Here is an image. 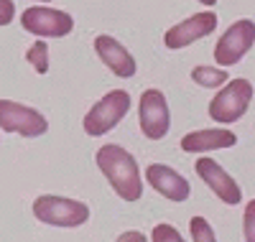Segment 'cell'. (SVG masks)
<instances>
[{
  "mask_svg": "<svg viewBox=\"0 0 255 242\" xmlns=\"http://www.w3.org/2000/svg\"><path fill=\"white\" fill-rule=\"evenodd\" d=\"M189 232H191V242H217L215 237V230H212V225L207 222L204 217H191L189 222Z\"/></svg>",
  "mask_w": 255,
  "mask_h": 242,
  "instance_id": "cell-16",
  "label": "cell"
},
{
  "mask_svg": "<svg viewBox=\"0 0 255 242\" xmlns=\"http://www.w3.org/2000/svg\"><path fill=\"white\" fill-rule=\"evenodd\" d=\"M26 61L36 69V74H46L49 72V43L46 41H33L26 51Z\"/></svg>",
  "mask_w": 255,
  "mask_h": 242,
  "instance_id": "cell-15",
  "label": "cell"
},
{
  "mask_svg": "<svg viewBox=\"0 0 255 242\" xmlns=\"http://www.w3.org/2000/svg\"><path fill=\"white\" fill-rule=\"evenodd\" d=\"M217 13H212V10H204V13H194V15H189L186 20H179L176 26H171L166 33H163V43H166V49H186L191 46L194 41L209 36L212 31L217 28Z\"/></svg>",
  "mask_w": 255,
  "mask_h": 242,
  "instance_id": "cell-9",
  "label": "cell"
},
{
  "mask_svg": "<svg viewBox=\"0 0 255 242\" xmlns=\"http://www.w3.org/2000/svg\"><path fill=\"white\" fill-rule=\"evenodd\" d=\"M36 3H41V5H44V3H49V0H36Z\"/></svg>",
  "mask_w": 255,
  "mask_h": 242,
  "instance_id": "cell-22",
  "label": "cell"
},
{
  "mask_svg": "<svg viewBox=\"0 0 255 242\" xmlns=\"http://www.w3.org/2000/svg\"><path fill=\"white\" fill-rule=\"evenodd\" d=\"M238 143V135L227 127H207V130H194L181 138V150L184 153H209V150H222L232 148Z\"/></svg>",
  "mask_w": 255,
  "mask_h": 242,
  "instance_id": "cell-13",
  "label": "cell"
},
{
  "mask_svg": "<svg viewBox=\"0 0 255 242\" xmlns=\"http://www.w3.org/2000/svg\"><path fill=\"white\" fill-rule=\"evenodd\" d=\"M0 130L23 138H38L49 130V120L36 107L20 105L13 100H0Z\"/></svg>",
  "mask_w": 255,
  "mask_h": 242,
  "instance_id": "cell-6",
  "label": "cell"
},
{
  "mask_svg": "<svg viewBox=\"0 0 255 242\" xmlns=\"http://www.w3.org/2000/svg\"><path fill=\"white\" fill-rule=\"evenodd\" d=\"M95 51H97V56L102 59V64H105V67H108L115 77H120V79L135 77L138 61H135V56L128 51L118 38H113V36H108V33L95 36Z\"/></svg>",
  "mask_w": 255,
  "mask_h": 242,
  "instance_id": "cell-12",
  "label": "cell"
},
{
  "mask_svg": "<svg viewBox=\"0 0 255 242\" xmlns=\"http://www.w3.org/2000/svg\"><path fill=\"white\" fill-rule=\"evenodd\" d=\"M255 43V20L240 18L235 20L215 43V61L217 67H232L238 64Z\"/></svg>",
  "mask_w": 255,
  "mask_h": 242,
  "instance_id": "cell-8",
  "label": "cell"
},
{
  "mask_svg": "<svg viewBox=\"0 0 255 242\" xmlns=\"http://www.w3.org/2000/svg\"><path fill=\"white\" fill-rule=\"evenodd\" d=\"M15 18V3L13 0H0V26L13 23Z\"/></svg>",
  "mask_w": 255,
  "mask_h": 242,
  "instance_id": "cell-19",
  "label": "cell"
},
{
  "mask_svg": "<svg viewBox=\"0 0 255 242\" xmlns=\"http://www.w3.org/2000/svg\"><path fill=\"white\" fill-rule=\"evenodd\" d=\"M243 237L245 242H255V199H250L243 212Z\"/></svg>",
  "mask_w": 255,
  "mask_h": 242,
  "instance_id": "cell-18",
  "label": "cell"
},
{
  "mask_svg": "<svg viewBox=\"0 0 255 242\" xmlns=\"http://www.w3.org/2000/svg\"><path fill=\"white\" fill-rule=\"evenodd\" d=\"M199 3H204V5H209V8H212V5H217L220 0H199Z\"/></svg>",
  "mask_w": 255,
  "mask_h": 242,
  "instance_id": "cell-21",
  "label": "cell"
},
{
  "mask_svg": "<svg viewBox=\"0 0 255 242\" xmlns=\"http://www.w3.org/2000/svg\"><path fill=\"white\" fill-rule=\"evenodd\" d=\"M128 110H130V95H128L125 90L108 92L100 102H95L90 107L87 115H84V120H82L84 133L92 135V138L108 135L110 130L128 115Z\"/></svg>",
  "mask_w": 255,
  "mask_h": 242,
  "instance_id": "cell-4",
  "label": "cell"
},
{
  "mask_svg": "<svg viewBox=\"0 0 255 242\" xmlns=\"http://www.w3.org/2000/svg\"><path fill=\"white\" fill-rule=\"evenodd\" d=\"M138 122L140 133L148 140H161L166 138L171 127V110H168L166 95L161 90H145L138 102Z\"/></svg>",
  "mask_w": 255,
  "mask_h": 242,
  "instance_id": "cell-7",
  "label": "cell"
},
{
  "mask_svg": "<svg viewBox=\"0 0 255 242\" xmlns=\"http://www.w3.org/2000/svg\"><path fill=\"white\" fill-rule=\"evenodd\" d=\"M253 82L250 79H230L225 82L217 95L209 102V118L215 122H238L253 102Z\"/></svg>",
  "mask_w": 255,
  "mask_h": 242,
  "instance_id": "cell-3",
  "label": "cell"
},
{
  "mask_svg": "<svg viewBox=\"0 0 255 242\" xmlns=\"http://www.w3.org/2000/svg\"><path fill=\"white\" fill-rule=\"evenodd\" d=\"M33 217L49 227H82L90 219V207L79 199H69V196L44 194L36 196Z\"/></svg>",
  "mask_w": 255,
  "mask_h": 242,
  "instance_id": "cell-2",
  "label": "cell"
},
{
  "mask_svg": "<svg viewBox=\"0 0 255 242\" xmlns=\"http://www.w3.org/2000/svg\"><path fill=\"white\" fill-rule=\"evenodd\" d=\"M194 171H197V176L212 189V194H215L222 204L235 207V204L243 202V189H240V184H235V179H232V176H230L217 161L199 156V161L194 163Z\"/></svg>",
  "mask_w": 255,
  "mask_h": 242,
  "instance_id": "cell-10",
  "label": "cell"
},
{
  "mask_svg": "<svg viewBox=\"0 0 255 242\" xmlns=\"http://www.w3.org/2000/svg\"><path fill=\"white\" fill-rule=\"evenodd\" d=\"M145 181L151 184V189L156 194H161L163 199L168 202H186L191 196V184L184 179L179 171H174L171 166H163V163H151L145 168Z\"/></svg>",
  "mask_w": 255,
  "mask_h": 242,
  "instance_id": "cell-11",
  "label": "cell"
},
{
  "mask_svg": "<svg viewBox=\"0 0 255 242\" xmlns=\"http://www.w3.org/2000/svg\"><path fill=\"white\" fill-rule=\"evenodd\" d=\"M151 242H184V237L179 235V230L174 225H166V222H158L151 232Z\"/></svg>",
  "mask_w": 255,
  "mask_h": 242,
  "instance_id": "cell-17",
  "label": "cell"
},
{
  "mask_svg": "<svg viewBox=\"0 0 255 242\" xmlns=\"http://www.w3.org/2000/svg\"><path fill=\"white\" fill-rule=\"evenodd\" d=\"M115 242H148V237H145L143 232H138V230H128V232H123Z\"/></svg>",
  "mask_w": 255,
  "mask_h": 242,
  "instance_id": "cell-20",
  "label": "cell"
},
{
  "mask_svg": "<svg viewBox=\"0 0 255 242\" xmlns=\"http://www.w3.org/2000/svg\"><path fill=\"white\" fill-rule=\"evenodd\" d=\"M20 26L38 38H64L74 31V18L59 8L31 5L20 13Z\"/></svg>",
  "mask_w": 255,
  "mask_h": 242,
  "instance_id": "cell-5",
  "label": "cell"
},
{
  "mask_svg": "<svg viewBox=\"0 0 255 242\" xmlns=\"http://www.w3.org/2000/svg\"><path fill=\"white\" fill-rule=\"evenodd\" d=\"M191 82L207 90H220L225 82H230V74L225 67H194L191 69Z\"/></svg>",
  "mask_w": 255,
  "mask_h": 242,
  "instance_id": "cell-14",
  "label": "cell"
},
{
  "mask_svg": "<svg viewBox=\"0 0 255 242\" xmlns=\"http://www.w3.org/2000/svg\"><path fill=\"white\" fill-rule=\"evenodd\" d=\"M95 161H97V168L105 173L108 184L113 186V191L123 202H138L143 196L140 168H138V161L130 150H125L115 143H105L97 150Z\"/></svg>",
  "mask_w": 255,
  "mask_h": 242,
  "instance_id": "cell-1",
  "label": "cell"
}]
</instances>
